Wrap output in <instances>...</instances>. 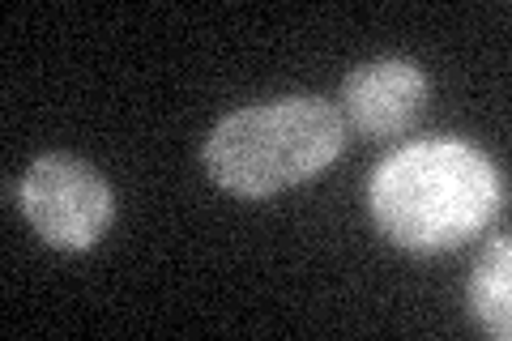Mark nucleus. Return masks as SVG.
<instances>
[{
  "label": "nucleus",
  "mask_w": 512,
  "mask_h": 341,
  "mask_svg": "<svg viewBox=\"0 0 512 341\" xmlns=\"http://www.w3.org/2000/svg\"><path fill=\"white\" fill-rule=\"evenodd\" d=\"M466 307L495 341L512 337V243L508 235H495L483 256L470 269Z\"/></svg>",
  "instance_id": "nucleus-5"
},
{
  "label": "nucleus",
  "mask_w": 512,
  "mask_h": 341,
  "mask_svg": "<svg viewBox=\"0 0 512 341\" xmlns=\"http://www.w3.org/2000/svg\"><path fill=\"white\" fill-rule=\"evenodd\" d=\"M495 162L453 137L402 145L376 167L367 209L384 239L406 252H448L474 239L500 209Z\"/></svg>",
  "instance_id": "nucleus-1"
},
{
  "label": "nucleus",
  "mask_w": 512,
  "mask_h": 341,
  "mask_svg": "<svg viewBox=\"0 0 512 341\" xmlns=\"http://www.w3.org/2000/svg\"><path fill=\"white\" fill-rule=\"evenodd\" d=\"M342 145V111L316 94H295L231 111L205 141V171L231 197L261 201L320 175Z\"/></svg>",
  "instance_id": "nucleus-2"
},
{
  "label": "nucleus",
  "mask_w": 512,
  "mask_h": 341,
  "mask_svg": "<svg viewBox=\"0 0 512 341\" xmlns=\"http://www.w3.org/2000/svg\"><path fill=\"white\" fill-rule=\"evenodd\" d=\"M22 214L35 226L43 243L60 252H86L94 248L111 218H116V192L90 167L86 158L73 154H43L30 162L22 175Z\"/></svg>",
  "instance_id": "nucleus-3"
},
{
  "label": "nucleus",
  "mask_w": 512,
  "mask_h": 341,
  "mask_svg": "<svg viewBox=\"0 0 512 341\" xmlns=\"http://www.w3.org/2000/svg\"><path fill=\"white\" fill-rule=\"evenodd\" d=\"M427 94L431 81L414 60H367L342 81V124L367 141L402 137L427 107Z\"/></svg>",
  "instance_id": "nucleus-4"
}]
</instances>
